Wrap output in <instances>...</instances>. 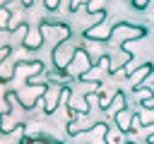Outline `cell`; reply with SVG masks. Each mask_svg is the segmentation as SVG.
<instances>
[{
  "label": "cell",
  "mask_w": 154,
  "mask_h": 144,
  "mask_svg": "<svg viewBox=\"0 0 154 144\" xmlns=\"http://www.w3.org/2000/svg\"><path fill=\"white\" fill-rule=\"evenodd\" d=\"M147 34L144 26H135V24H128V22H116V26L111 29V36L108 41L111 43H125V41H132V38H142Z\"/></svg>",
  "instance_id": "6da1fadb"
},
{
  "label": "cell",
  "mask_w": 154,
  "mask_h": 144,
  "mask_svg": "<svg viewBox=\"0 0 154 144\" xmlns=\"http://www.w3.org/2000/svg\"><path fill=\"white\" fill-rule=\"evenodd\" d=\"M77 48H79V46H75L70 38L58 41V46L53 48V65H55L58 70H67V65L72 62V58H75Z\"/></svg>",
  "instance_id": "7a4b0ae2"
},
{
  "label": "cell",
  "mask_w": 154,
  "mask_h": 144,
  "mask_svg": "<svg viewBox=\"0 0 154 144\" xmlns=\"http://www.w3.org/2000/svg\"><path fill=\"white\" fill-rule=\"evenodd\" d=\"M91 65H94V60H91L89 50L79 46V48H77V53H75V58H72V62L67 65V74H70V77H77V79H79V77H82V74H84V72H87V70H89Z\"/></svg>",
  "instance_id": "3957f363"
},
{
  "label": "cell",
  "mask_w": 154,
  "mask_h": 144,
  "mask_svg": "<svg viewBox=\"0 0 154 144\" xmlns=\"http://www.w3.org/2000/svg\"><path fill=\"white\" fill-rule=\"evenodd\" d=\"M26 86H29V89L19 94V103H22L24 110H31V108L36 106V98H41V96L46 94L48 82H41V84H26Z\"/></svg>",
  "instance_id": "277c9868"
},
{
  "label": "cell",
  "mask_w": 154,
  "mask_h": 144,
  "mask_svg": "<svg viewBox=\"0 0 154 144\" xmlns=\"http://www.w3.org/2000/svg\"><path fill=\"white\" fill-rule=\"evenodd\" d=\"M60 91H63V86H58V84H48V89H46V94L41 96V101H43V113L46 115H53L55 110H58V106H60Z\"/></svg>",
  "instance_id": "5b68a950"
},
{
  "label": "cell",
  "mask_w": 154,
  "mask_h": 144,
  "mask_svg": "<svg viewBox=\"0 0 154 144\" xmlns=\"http://www.w3.org/2000/svg\"><path fill=\"white\" fill-rule=\"evenodd\" d=\"M111 29H113V26H111ZM111 29H108V19H103V22H99V26L84 29V36H87L89 41H108Z\"/></svg>",
  "instance_id": "8992f818"
},
{
  "label": "cell",
  "mask_w": 154,
  "mask_h": 144,
  "mask_svg": "<svg viewBox=\"0 0 154 144\" xmlns=\"http://www.w3.org/2000/svg\"><path fill=\"white\" fill-rule=\"evenodd\" d=\"M152 72H154V65H152V62H142L135 72H130V74H128V79H130V82H132V86L137 89V86H142L144 77H149Z\"/></svg>",
  "instance_id": "52a82bcc"
},
{
  "label": "cell",
  "mask_w": 154,
  "mask_h": 144,
  "mask_svg": "<svg viewBox=\"0 0 154 144\" xmlns=\"http://www.w3.org/2000/svg\"><path fill=\"white\" fill-rule=\"evenodd\" d=\"M43 31H41V26H36V29H29L26 31V38L22 41V46L24 48H29V50H34V48H38L41 43H43Z\"/></svg>",
  "instance_id": "ba28073f"
},
{
  "label": "cell",
  "mask_w": 154,
  "mask_h": 144,
  "mask_svg": "<svg viewBox=\"0 0 154 144\" xmlns=\"http://www.w3.org/2000/svg\"><path fill=\"white\" fill-rule=\"evenodd\" d=\"M22 144H63V142L55 139V137H51V134H46V132H36V134L24 137Z\"/></svg>",
  "instance_id": "9c48e42d"
},
{
  "label": "cell",
  "mask_w": 154,
  "mask_h": 144,
  "mask_svg": "<svg viewBox=\"0 0 154 144\" xmlns=\"http://www.w3.org/2000/svg\"><path fill=\"white\" fill-rule=\"evenodd\" d=\"M113 120H116V127H118V130H123L125 134H130V132H132V115H130L125 108H123L120 113H116V118H113Z\"/></svg>",
  "instance_id": "30bf717a"
},
{
  "label": "cell",
  "mask_w": 154,
  "mask_h": 144,
  "mask_svg": "<svg viewBox=\"0 0 154 144\" xmlns=\"http://www.w3.org/2000/svg\"><path fill=\"white\" fill-rule=\"evenodd\" d=\"M123 108H125V94L123 91H116L113 94V101L108 106V118H116V113H120Z\"/></svg>",
  "instance_id": "8fae6325"
},
{
  "label": "cell",
  "mask_w": 154,
  "mask_h": 144,
  "mask_svg": "<svg viewBox=\"0 0 154 144\" xmlns=\"http://www.w3.org/2000/svg\"><path fill=\"white\" fill-rule=\"evenodd\" d=\"M125 137H128V134H125L123 130H118V127H116V130H108V132H106V144H125V142H128Z\"/></svg>",
  "instance_id": "7c38bea8"
},
{
  "label": "cell",
  "mask_w": 154,
  "mask_h": 144,
  "mask_svg": "<svg viewBox=\"0 0 154 144\" xmlns=\"http://www.w3.org/2000/svg\"><path fill=\"white\" fill-rule=\"evenodd\" d=\"M140 125H154V108H142L140 113H135Z\"/></svg>",
  "instance_id": "4fadbf2b"
},
{
  "label": "cell",
  "mask_w": 154,
  "mask_h": 144,
  "mask_svg": "<svg viewBox=\"0 0 154 144\" xmlns=\"http://www.w3.org/2000/svg\"><path fill=\"white\" fill-rule=\"evenodd\" d=\"M103 5H106V0H87V12L89 14H96V12H101L103 10Z\"/></svg>",
  "instance_id": "5bb4252c"
},
{
  "label": "cell",
  "mask_w": 154,
  "mask_h": 144,
  "mask_svg": "<svg viewBox=\"0 0 154 144\" xmlns=\"http://www.w3.org/2000/svg\"><path fill=\"white\" fill-rule=\"evenodd\" d=\"M149 98H154V89H142V86H137V101L144 103V101H149Z\"/></svg>",
  "instance_id": "9a60e30c"
},
{
  "label": "cell",
  "mask_w": 154,
  "mask_h": 144,
  "mask_svg": "<svg viewBox=\"0 0 154 144\" xmlns=\"http://www.w3.org/2000/svg\"><path fill=\"white\" fill-rule=\"evenodd\" d=\"M10 17H12V12L7 10V5L0 7V29H2V31H7V22H10Z\"/></svg>",
  "instance_id": "2e32d148"
},
{
  "label": "cell",
  "mask_w": 154,
  "mask_h": 144,
  "mask_svg": "<svg viewBox=\"0 0 154 144\" xmlns=\"http://www.w3.org/2000/svg\"><path fill=\"white\" fill-rule=\"evenodd\" d=\"M111 101H113V94H101V96H99V106H101V108H108Z\"/></svg>",
  "instance_id": "e0dca14e"
},
{
  "label": "cell",
  "mask_w": 154,
  "mask_h": 144,
  "mask_svg": "<svg viewBox=\"0 0 154 144\" xmlns=\"http://www.w3.org/2000/svg\"><path fill=\"white\" fill-rule=\"evenodd\" d=\"M43 2H46L48 10H58V5H60V0H43Z\"/></svg>",
  "instance_id": "ac0fdd59"
},
{
  "label": "cell",
  "mask_w": 154,
  "mask_h": 144,
  "mask_svg": "<svg viewBox=\"0 0 154 144\" xmlns=\"http://www.w3.org/2000/svg\"><path fill=\"white\" fill-rule=\"evenodd\" d=\"M147 144H154V132H152V134H147Z\"/></svg>",
  "instance_id": "d6986e66"
},
{
  "label": "cell",
  "mask_w": 154,
  "mask_h": 144,
  "mask_svg": "<svg viewBox=\"0 0 154 144\" xmlns=\"http://www.w3.org/2000/svg\"><path fill=\"white\" fill-rule=\"evenodd\" d=\"M7 2H10V0H0V7H5V5H7Z\"/></svg>",
  "instance_id": "ffe728a7"
},
{
  "label": "cell",
  "mask_w": 154,
  "mask_h": 144,
  "mask_svg": "<svg viewBox=\"0 0 154 144\" xmlns=\"http://www.w3.org/2000/svg\"><path fill=\"white\" fill-rule=\"evenodd\" d=\"M125 144H135V142H130V139H128V142H125Z\"/></svg>",
  "instance_id": "44dd1931"
}]
</instances>
